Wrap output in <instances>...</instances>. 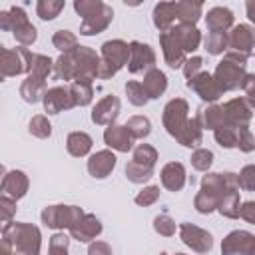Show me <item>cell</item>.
<instances>
[{"label":"cell","mask_w":255,"mask_h":255,"mask_svg":"<svg viewBox=\"0 0 255 255\" xmlns=\"http://www.w3.org/2000/svg\"><path fill=\"white\" fill-rule=\"evenodd\" d=\"M239 179L233 171H207L201 177V189L193 197V207L201 215L219 211L227 219H237L239 213Z\"/></svg>","instance_id":"cell-1"},{"label":"cell","mask_w":255,"mask_h":255,"mask_svg":"<svg viewBox=\"0 0 255 255\" xmlns=\"http://www.w3.org/2000/svg\"><path fill=\"white\" fill-rule=\"evenodd\" d=\"M2 239L10 243L14 255H40L42 233L34 223L12 221L2 227Z\"/></svg>","instance_id":"cell-2"},{"label":"cell","mask_w":255,"mask_h":255,"mask_svg":"<svg viewBox=\"0 0 255 255\" xmlns=\"http://www.w3.org/2000/svg\"><path fill=\"white\" fill-rule=\"evenodd\" d=\"M247 56L237 52H225L223 60L215 66L213 78L217 80L219 88L223 92H233L243 86V80L247 76Z\"/></svg>","instance_id":"cell-3"},{"label":"cell","mask_w":255,"mask_h":255,"mask_svg":"<svg viewBox=\"0 0 255 255\" xmlns=\"http://www.w3.org/2000/svg\"><path fill=\"white\" fill-rule=\"evenodd\" d=\"M86 215V211L78 205H64V203H56V205H46L40 213V219L46 227L50 229H72L80 223V219Z\"/></svg>","instance_id":"cell-4"},{"label":"cell","mask_w":255,"mask_h":255,"mask_svg":"<svg viewBox=\"0 0 255 255\" xmlns=\"http://www.w3.org/2000/svg\"><path fill=\"white\" fill-rule=\"evenodd\" d=\"M72 64H74V82H94L100 80V68H102V56L90 48V46H78L74 52H70Z\"/></svg>","instance_id":"cell-5"},{"label":"cell","mask_w":255,"mask_h":255,"mask_svg":"<svg viewBox=\"0 0 255 255\" xmlns=\"http://www.w3.org/2000/svg\"><path fill=\"white\" fill-rule=\"evenodd\" d=\"M30 60L32 52L24 46L18 48H0V76L12 78L20 74H30Z\"/></svg>","instance_id":"cell-6"},{"label":"cell","mask_w":255,"mask_h":255,"mask_svg":"<svg viewBox=\"0 0 255 255\" xmlns=\"http://www.w3.org/2000/svg\"><path fill=\"white\" fill-rule=\"evenodd\" d=\"M161 122L165 131L171 137H179L181 131L185 129V126L189 124V104L183 98H173L165 104L163 114H161Z\"/></svg>","instance_id":"cell-7"},{"label":"cell","mask_w":255,"mask_h":255,"mask_svg":"<svg viewBox=\"0 0 255 255\" xmlns=\"http://www.w3.org/2000/svg\"><path fill=\"white\" fill-rule=\"evenodd\" d=\"M179 239L191 251L201 253V255H205L213 249V235L207 229H203L199 225H193V223H187V221L179 225Z\"/></svg>","instance_id":"cell-8"},{"label":"cell","mask_w":255,"mask_h":255,"mask_svg":"<svg viewBox=\"0 0 255 255\" xmlns=\"http://www.w3.org/2000/svg\"><path fill=\"white\" fill-rule=\"evenodd\" d=\"M155 52L149 44L143 42H129V62H128V70L129 74H145L149 70L155 68Z\"/></svg>","instance_id":"cell-9"},{"label":"cell","mask_w":255,"mask_h":255,"mask_svg":"<svg viewBox=\"0 0 255 255\" xmlns=\"http://www.w3.org/2000/svg\"><path fill=\"white\" fill-rule=\"evenodd\" d=\"M255 50V28L249 24H237L227 32V52L251 56Z\"/></svg>","instance_id":"cell-10"},{"label":"cell","mask_w":255,"mask_h":255,"mask_svg":"<svg viewBox=\"0 0 255 255\" xmlns=\"http://www.w3.org/2000/svg\"><path fill=\"white\" fill-rule=\"evenodd\" d=\"M221 255H255V235L245 229L227 233L221 241Z\"/></svg>","instance_id":"cell-11"},{"label":"cell","mask_w":255,"mask_h":255,"mask_svg":"<svg viewBox=\"0 0 255 255\" xmlns=\"http://www.w3.org/2000/svg\"><path fill=\"white\" fill-rule=\"evenodd\" d=\"M185 86H187L191 92H195V94H197L203 102H207V104H215V102L223 96V90L219 88L217 80H215L213 74H209V72H199L197 76H193L191 80H187Z\"/></svg>","instance_id":"cell-12"},{"label":"cell","mask_w":255,"mask_h":255,"mask_svg":"<svg viewBox=\"0 0 255 255\" xmlns=\"http://www.w3.org/2000/svg\"><path fill=\"white\" fill-rule=\"evenodd\" d=\"M223 116H225V126L247 128L249 122L253 120V108L245 98H233L223 104Z\"/></svg>","instance_id":"cell-13"},{"label":"cell","mask_w":255,"mask_h":255,"mask_svg":"<svg viewBox=\"0 0 255 255\" xmlns=\"http://www.w3.org/2000/svg\"><path fill=\"white\" fill-rule=\"evenodd\" d=\"M42 104H44V112H48V116H56L60 112H68V110L76 108V102H74L72 92H70L68 86L48 88Z\"/></svg>","instance_id":"cell-14"},{"label":"cell","mask_w":255,"mask_h":255,"mask_svg":"<svg viewBox=\"0 0 255 255\" xmlns=\"http://www.w3.org/2000/svg\"><path fill=\"white\" fill-rule=\"evenodd\" d=\"M100 56L108 66H112L118 72L124 66H128V62H129V44L124 42V40H118V38L116 40H106L102 44Z\"/></svg>","instance_id":"cell-15"},{"label":"cell","mask_w":255,"mask_h":255,"mask_svg":"<svg viewBox=\"0 0 255 255\" xmlns=\"http://www.w3.org/2000/svg\"><path fill=\"white\" fill-rule=\"evenodd\" d=\"M120 98L118 96H104L94 108H92V122L96 126H112L116 124V118L120 116Z\"/></svg>","instance_id":"cell-16"},{"label":"cell","mask_w":255,"mask_h":255,"mask_svg":"<svg viewBox=\"0 0 255 255\" xmlns=\"http://www.w3.org/2000/svg\"><path fill=\"white\" fill-rule=\"evenodd\" d=\"M104 143L114 149V151H120V153H128V151H133V137L131 133L128 131L126 124H112L104 129Z\"/></svg>","instance_id":"cell-17"},{"label":"cell","mask_w":255,"mask_h":255,"mask_svg":"<svg viewBox=\"0 0 255 255\" xmlns=\"http://www.w3.org/2000/svg\"><path fill=\"white\" fill-rule=\"evenodd\" d=\"M116 163H118V157L112 149H100V151L90 155L86 167H88V173L94 179H106L114 171Z\"/></svg>","instance_id":"cell-18"},{"label":"cell","mask_w":255,"mask_h":255,"mask_svg":"<svg viewBox=\"0 0 255 255\" xmlns=\"http://www.w3.org/2000/svg\"><path fill=\"white\" fill-rule=\"evenodd\" d=\"M159 48H161V54H163V60L169 68H183L185 60H187V54L181 50V46L177 44V40L173 38V34L167 30V32H161L159 34Z\"/></svg>","instance_id":"cell-19"},{"label":"cell","mask_w":255,"mask_h":255,"mask_svg":"<svg viewBox=\"0 0 255 255\" xmlns=\"http://www.w3.org/2000/svg\"><path fill=\"white\" fill-rule=\"evenodd\" d=\"M159 179H161V185L167 189V191H181L187 183V171L183 167L181 161H169L161 167L159 171Z\"/></svg>","instance_id":"cell-20"},{"label":"cell","mask_w":255,"mask_h":255,"mask_svg":"<svg viewBox=\"0 0 255 255\" xmlns=\"http://www.w3.org/2000/svg\"><path fill=\"white\" fill-rule=\"evenodd\" d=\"M28 187H30V179L22 169L6 171L2 177V195H8L16 201L28 193Z\"/></svg>","instance_id":"cell-21"},{"label":"cell","mask_w":255,"mask_h":255,"mask_svg":"<svg viewBox=\"0 0 255 255\" xmlns=\"http://www.w3.org/2000/svg\"><path fill=\"white\" fill-rule=\"evenodd\" d=\"M102 221L94 215V213H86L82 219H80V223L76 225V227H72L68 233H70V237L72 239H76V241H80V243H92V241H96V237L102 233Z\"/></svg>","instance_id":"cell-22"},{"label":"cell","mask_w":255,"mask_h":255,"mask_svg":"<svg viewBox=\"0 0 255 255\" xmlns=\"http://www.w3.org/2000/svg\"><path fill=\"white\" fill-rule=\"evenodd\" d=\"M233 12L227 6H213L205 14V26L209 32H229L233 28Z\"/></svg>","instance_id":"cell-23"},{"label":"cell","mask_w":255,"mask_h":255,"mask_svg":"<svg viewBox=\"0 0 255 255\" xmlns=\"http://www.w3.org/2000/svg\"><path fill=\"white\" fill-rule=\"evenodd\" d=\"M173 38L177 40V44L181 46V50L185 54H191L199 48L201 44V32L195 28V26H189V24H175L171 30Z\"/></svg>","instance_id":"cell-24"},{"label":"cell","mask_w":255,"mask_h":255,"mask_svg":"<svg viewBox=\"0 0 255 255\" xmlns=\"http://www.w3.org/2000/svg\"><path fill=\"white\" fill-rule=\"evenodd\" d=\"M112 20H114V8H112L110 4H106V8H104L100 14L82 20V24H80V34H82V36H96V34H102L104 30H108V26L112 24Z\"/></svg>","instance_id":"cell-25"},{"label":"cell","mask_w":255,"mask_h":255,"mask_svg":"<svg viewBox=\"0 0 255 255\" xmlns=\"http://www.w3.org/2000/svg\"><path fill=\"white\" fill-rule=\"evenodd\" d=\"M151 20H153V26L161 32H167L175 26V20H177V14H175V2H157L153 6V12H151Z\"/></svg>","instance_id":"cell-26"},{"label":"cell","mask_w":255,"mask_h":255,"mask_svg":"<svg viewBox=\"0 0 255 255\" xmlns=\"http://www.w3.org/2000/svg\"><path fill=\"white\" fill-rule=\"evenodd\" d=\"M141 86H143V90H145V94H147L149 100H157L167 90V76L161 70L153 68V70H149V72L143 74Z\"/></svg>","instance_id":"cell-27"},{"label":"cell","mask_w":255,"mask_h":255,"mask_svg":"<svg viewBox=\"0 0 255 255\" xmlns=\"http://www.w3.org/2000/svg\"><path fill=\"white\" fill-rule=\"evenodd\" d=\"M48 92V86H46V80H40V78H34V76H26V80L20 84V96L26 104H38L44 100Z\"/></svg>","instance_id":"cell-28"},{"label":"cell","mask_w":255,"mask_h":255,"mask_svg":"<svg viewBox=\"0 0 255 255\" xmlns=\"http://www.w3.org/2000/svg\"><path fill=\"white\" fill-rule=\"evenodd\" d=\"M195 118L201 122L203 129H211L215 131L217 128L225 126V116H223V106H217V104H209L207 108H199Z\"/></svg>","instance_id":"cell-29"},{"label":"cell","mask_w":255,"mask_h":255,"mask_svg":"<svg viewBox=\"0 0 255 255\" xmlns=\"http://www.w3.org/2000/svg\"><path fill=\"white\" fill-rule=\"evenodd\" d=\"M94 145V139L86 131H72L66 137V149L74 157H86Z\"/></svg>","instance_id":"cell-30"},{"label":"cell","mask_w":255,"mask_h":255,"mask_svg":"<svg viewBox=\"0 0 255 255\" xmlns=\"http://www.w3.org/2000/svg\"><path fill=\"white\" fill-rule=\"evenodd\" d=\"M175 14H177L179 24L195 26L197 20L203 16V4L191 2V0H179V2H175Z\"/></svg>","instance_id":"cell-31"},{"label":"cell","mask_w":255,"mask_h":255,"mask_svg":"<svg viewBox=\"0 0 255 255\" xmlns=\"http://www.w3.org/2000/svg\"><path fill=\"white\" fill-rule=\"evenodd\" d=\"M28 22H30L28 20V14L20 6H10L8 10H2L0 12V28L4 32H14V30H18L20 26H24Z\"/></svg>","instance_id":"cell-32"},{"label":"cell","mask_w":255,"mask_h":255,"mask_svg":"<svg viewBox=\"0 0 255 255\" xmlns=\"http://www.w3.org/2000/svg\"><path fill=\"white\" fill-rule=\"evenodd\" d=\"M201 141H203V126L193 116V118H189V124L185 126V129L177 137V143H181L183 147H195L197 149L201 145Z\"/></svg>","instance_id":"cell-33"},{"label":"cell","mask_w":255,"mask_h":255,"mask_svg":"<svg viewBox=\"0 0 255 255\" xmlns=\"http://www.w3.org/2000/svg\"><path fill=\"white\" fill-rule=\"evenodd\" d=\"M50 74H54V60H52L50 56L34 54V52H32V60H30V74H28V76H34V78L46 80Z\"/></svg>","instance_id":"cell-34"},{"label":"cell","mask_w":255,"mask_h":255,"mask_svg":"<svg viewBox=\"0 0 255 255\" xmlns=\"http://www.w3.org/2000/svg\"><path fill=\"white\" fill-rule=\"evenodd\" d=\"M68 88H70V92H72V98H74L76 106L84 108V106H90V104H92V100H94V86H92V82L76 80V82H72Z\"/></svg>","instance_id":"cell-35"},{"label":"cell","mask_w":255,"mask_h":255,"mask_svg":"<svg viewBox=\"0 0 255 255\" xmlns=\"http://www.w3.org/2000/svg\"><path fill=\"white\" fill-rule=\"evenodd\" d=\"M52 44L62 54H70L80 46L78 44V36L74 32H70V30H56L54 36H52Z\"/></svg>","instance_id":"cell-36"},{"label":"cell","mask_w":255,"mask_h":255,"mask_svg":"<svg viewBox=\"0 0 255 255\" xmlns=\"http://www.w3.org/2000/svg\"><path fill=\"white\" fill-rule=\"evenodd\" d=\"M126 177L131 183H145L153 177V167H147V165H141V163L129 159L126 163Z\"/></svg>","instance_id":"cell-37"},{"label":"cell","mask_w":255,"mask_h":255,"mask_svg":"<svg viewBox=\"0 0 255 255\" xmlns=\"http://www.w3.org/2000/svg\"><path fill=\"white\" fill-rule=\"evenodd\" d=\"M126 128H128V131L131 133L133 139H143L151 133V122L145 116H131L126 122Z\"/></svg>","instance_id":"cell-38"},{"label":"cell","mask_w":255,"mask_h":255,"mask_svg":"<svg viewBox=\"0 0 255 255\" xmlns=\"http://www.w3.org/2000/svg\"><path fill=\"white\" fill-rule=\"evenodd\" d=\"M54 78L70 82V84L74 82V64H72V56L70 54H60L54 60Z\"/></svg>","instance_id":"cell-39"},{"label":"cell","mask_w":255,"mask_h":255,"mask_svg":"<svg viewBox=\"0 0 255 255\" xmlns=\"http://www.w3.org/2000/svg\"><path fill=\"white\" fill-rule=\"evenodd\" d=\"M157 149L149 143H137L133 147V153H131V159L141 163V165H147V167H155L157 163Z\"/></svg>","instance_id":"cell-40"},{"label":"cell","mask_w":255,"mask_h":255,"mask_svg":"<svg viewBox=\"0 0 255 255\" xmlns=\"http://www.w3.org/2000/svg\"><path fill=\"white\" fill-rule=\"evenodd\" d=\"M213 137L215 141L225 147V149H233L237 147V139H239V128H233V126H221L213 131Z\"/></svg>","instance_id":"cell-41"},{"label":"cell","mask_w":255,"mask_h":255,"mask_svg":"<svg viewBox=\"0 0 255 255\" xmlns=\"http://www.w3.org/2000/svg\"><path fill=\"white\" fill-rule=\"evenodd\" d=\"M64 10V0H38L36 4V14L40 16V20H54L60 16V12Z\"/></svg>","instance_id":"cell-42"},{"label":"cell","mask_w":255,"mask_h":255,"mask_svg":"<svg viewBox=\"0 0 255 255\" xmlns=\"http://www.w3.org/2000/svg\"><path fill=\"white\" fill-rule=\"evenodd\" d=\"M28 131L38 139H46L52 135V124L46 116L38 114V116H32V120L28 122Z\"/></svg>","instance_id":"cell-43"},{"label":"cell","mask_w":255,"mask_h":255,"mask_svg":"<svg viewBox=\"0 0 255 255\" xmlns=\"http://www.w3.org/2000/svg\"><path fill=\"white\" fill-rule=\"evenodd\" d=\"M126 96H128V102L133 104L135 108H141V106H145L149 102V98H147L141 82H137V80H129L126 84Z\"/></svg>","instance_id":"cell-44"},{"label":"cell","mask_w":255,"mask_h":255,"mask_svg":"<svg viewBox=\"0 0 255 255\" xmlns=\"http://www.w3.org/2000/svg\"><path fill=\"white\" fill-rule=\"evenodd\" d=\"M104 8H106V2L102 0H76L74 2V10L78 16H82V20L100 14Z\"/></svg>","instance_id":"cell-45"},{"label":"cell","mask_w":255,"mask_h":255,"mask_svg":"<svg viewBox=\"0 0 255 255\" xmlns=\"http://www.w3.org/2000/svg\"><path fill=\"white\" fill-rule=\"evenodd\" d=\"M205 50L211 56H219L223 52H227V32H209L205 38Z\"/></svg>","instance_id":"cell-46"},{"label":"cell","mask_w":255,"mask_h":255,"mask_svg":"<svg viewBox=\"0 0 255 255\" xmlns=\"http://www.w3.org/2000/svg\"><path fill=\"white\" fill-rule=\"evenodd\" d=\"M191 165H193V169H197V171H209V167L213 165V151L211 149H205V147H197V149H193V153H191Z\"/></svg>","instance_id":"cell-47"},{"label":"cell","mask_w":255,"mask_h":255,"mask_svg":"<svg viewBox=\"0 0 255 255\" xmlns=\"http://www.w3.org/2000/svg\"><path fill=\"white\" fill-rule=\"evenodd\" d=\"M12 34H14V40H16L20 46H24V48H26V46H32V44L38 40V30H36V26H34L32 22L20 26V28L14 30Z\"/></svg>","instance_id":"cell-48"},{"label":"cell","mask_w":255,"mask_h":255,"mask_svg":"<svg viewBox=\"0 0 255 255\" xmlns=\"http://www.w3.org/2000/svg\"><path fill=\"white\" fill-rule=\"evenodd\" d=\"M159 185H145L141 191H137V195H135V203L137 205H141V207H149V205H153L157 199H159Z\"/></svg>","instance_id":"cell-49"},{"label":"cell","mask_w":255,"mask_h":255,"mask_svg":"<svg viewBox=\"0 0 255 255\" xmlns=\"http://www.w3.org/2000/svg\"><path fill=\"white\" fill-rule=\"evenodd\" d=\"M70 249V237L64 233H54L50 237V245H48V255H68Z\"/></svg>","instance_id":"cell-50"},{"label":"cell","mask_w":255,"mask_h":255,"mask_svg":"<svg viewBox=\"0 0 255 255\" xmlns=\"http://www.w3.org/2000/svg\"><path fill=\"white\" fill-rule=\"evenodd\" d=\"M153 229H155V233H159V235H163V237H171V235L175 233L177 225H175V221H173L167 213H161V215H157V217L153 219Z\"/></svg>","instance_id":"cell-51"},{"label":"cell","mask_w":255,"mask_h":255,"mask_svg":"<svg viewBox=\"0 0 255 255\" xmlns=\"http://www.w3.org/2000/svg\"><path fill=\"white\" fill-rule=\"evenodd\" d=\"M237 179H239V187H241V189H245V191H255V163L243 165L241 171L237 173Z\"/></svg>","instance_id":"cell-52"},{"label":"cell","mask_w":255,"mask_h":255,"mask_svg":"<svg viewBox=\"0 0 255 255\" xmlns=\"http://www.w3.org/2000/svg\"><path fill=\"white\" fill-rule=\"evenodd\" d=\"M16 199L8 197V195H2L0 197V211H2V223L8 225L12 223V217L16 215Z\"/></svg>","instance_id":"cell-53"},{"label":"cell","mask_w":255,"mask_h":255,"mask_svg":"<svg viewBox=\"0 0 255 255\" xmlns=\"http://www.w3.org/2000/svg\"><path fill=\"white\" fill-rule=\"evenodd\" d=\"M237 149L251 153L255 151V135L251 133L249 128H239V139H237Z\"/></svg>","instance_id":"cell-54"},{"label":"cell","mask_w":255,"mask_h":255,"mask_svg":"<svg viewBox=\"0 0 255 255\" xmlns=\"http://www.w3.org/2000/svg\"><path fill=\"white\" fill-rule=\"evenodd\" d=\"M201 68H203V58L201 56H191V58L185 60V64H183L181 70H183L185 80H191L193 76H197L199 72H203Z\"/></svg>","instance_id":"cell-55"},{"label":"cell","mask_w":255,"mask_h":255,"mask_svg":"<svg viewBox=\"0 0 255 255\" xmlns=\"http://www.w3.org/2000/svg\"><path fill=\"white\" fill-rule=\"evenodd\" d=\"M241 90L245 92V100L251 104V108L255 110V74H247L243 80Z\"/></svg>","instance_id":"cell-56"},{"label":"cell","mask_w":255,"mask_h":255,"mask_svg":"<svg viewBox=\"0 0 255 255\" xmlns=\"http://www.w3.org/2000/svg\"><path fill=\"white\" fill-rule=\"evenodd\" d=\"M239 219L255 225V201H243L239 205V213H237Z\"/></svg>","instance_id":"cell-57"},{"label":"cell","mask_w":255,"mask_h":255,"mask_svg":"<svg viewBox=\"0 0 255 255\" xmlns=\"http://www.w3.org/2000/svg\"><path fill=\"white\" fill-rule=\"evenodd\" d=\"M88 255H112V247L106 241H92L88 245Z\"/></svg>","instance_id":"cell-58"},{"label":"cell","mask_w":255,"mask_h":255,"mask_svg":"<svg viewBox=\"0 0 255 255\" xmlns=\"http://www.w3.org/2000/svg\"><path fill=\"white\" fill-rule=\"evenodd\" d=\"M245 12H247V18L251 20V24L255 26V0H247L245 2Z\"/></svg>","instance_id":"cell-59"},{"label":"cell","mask_w":255,"mask_h":255,"mask_svg":"<svg viewBox=\"0 0 255 255\" xmlns=\"http://www.w3.org/2000/svg\"><path fill=\"white\" fill-rule=\"evenodd\" d=\"M2 255H14V253H12L10 243H8V241H4V239H2Z\"/></svg>","instance_id":"cell-60"},{"label":"cell","mask_w":255,"mask_h":255,"mask_svg":"<svg viewBox=\"0 0 255 255\" xmlns=\"http://www.w3.org/2000/svg\"><path fill=\"white\" fill-rule=\"evenodd\" d=\"M175 255H185V253H175Z\"/></svg>","instance_id":"cell-61"},{"label":"cell","mask_w":255,"mask_h":255,"mask_svg":"<svg viewBox=\"0 0 255 255\" xmlns=\"http://www.w3.org/2000/svg\"><path fill=\"white\" fill-rule=\"evenodd\" d=\"M159 255H167V253H159Z\"/></svg>","instance_id":"cell-62"}]
</instances>
